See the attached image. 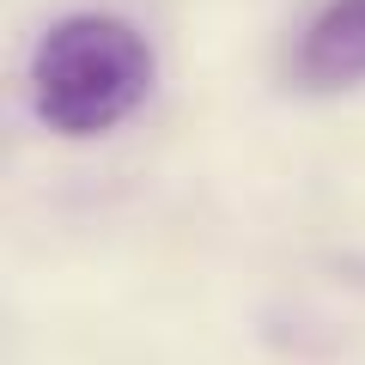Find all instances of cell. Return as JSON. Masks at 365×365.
Segmentation results:
<instances>
[{"label": "cell", "instance_id": "7a4b0ae2", "mask_svg": "<svg viewBox=\"0 0 365 365\" xmlns=\"http://www.w3.org/2000/svg\"><path fill=\"white\" fill-rule=\"evenodd\" d=\"M292 79L304 91L365 86V0H323L317 19L299 31Z\"/></svg>", "mask_w": 365, "mask_h": 365}, {"label": "cell", "instance_id": "6da1fadb", "mask_svg": "<svg viewBox=\"0 0 365 365\" xmlns=\"http://www.w3.org/2000/svg\"><path fill=\"white\" fill-rule=\"evenodd\" d=\"M153 43L116 13H67L31 49V110L61 140H98L146 104Z\"/></svg>", "mask_w": 365, "mask_h": 365}]
</instances>
